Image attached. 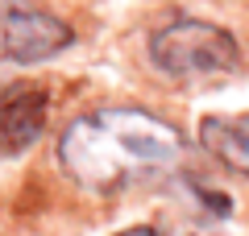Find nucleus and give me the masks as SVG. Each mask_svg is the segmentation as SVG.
Masks as SVG:
<instances>
[{"label":"nucleus","mask_w":249,"mask_h":236,"mask_svg":"<svg viewBox=\"0 0 249 236\" xmlns=\"http://www.w3.org/2000/svg\"><path fill=\"white\" fill-rule=\"evenodd\" d=\"M183 133L145 108H96L75 116L58 137V166L91 195L162 178L183 157Z\"/></svg>","instance_id":"f257e3e1"},{"label":"nucleus","mask_w":249,"mask_h":236,"mask_svg":"<svg viewBox=\"0 0 249 236\" xmlns=\"http://www.w3.org/2000/svg\"><path fill=\"white\" fill-rule=\"evenodd\" d=\"M150 62L170 79H216L241 67V46L212 21L178 17L150 34Z\"/></svg>","instance_id":"f03ea898"},{"label":"nucleus","mask_w":249,"mask_h":236,"mask_svg":"<svg viewBox=\"0 0 249 236\" xmlns=\"http://www.w3.org/2000/svg\"><path fill=\"white\" fill-rule=\"evenodd\" d=\"M71 42V25L46 9H34V4L0 9V62H46Z\"/></svg>","instance_id":"7ed1b4c3"},{"label":"nucleus","mask_w":249,"mask_h":236,"mask_svg":"<svg viewBox=\"0 0 249 236\" xmlns=\"http://www.w3.org/2000/svg\"><path fill=\"white\" fill-rule=\"evenodd\" d=\"M50 96L37 83H13L0 87V157H13L42 133Z\"/></svg>","instance_id":"20e7f679"},{"label":"nucleus","mask_w":249,"mask_h":236,"mask_svg":"<svg viewBox=\"0 0 249 236\" xmlns=\"http://www.w3.org/2000/svg\"><path fill=\"white\" fill-rule=\"evenodd\" d=\"M199 145L229 170L249 178V116H204Z\"/></svg>","instance_id":"39448f33"},{"label":"nucleus","mask_w":249,"mask_h":236,"mask_svg":"<svg viewBox=\"0 0 249 236\" xmlns=\"http://www.w3.org/2000/svg\"><path fill=\"white\" fill-rule=\"evenodd\" d=\"M116 236H166V232H158V228H124Z\"/></svg>","instance_id":"423d86ee"}]
</instances>
